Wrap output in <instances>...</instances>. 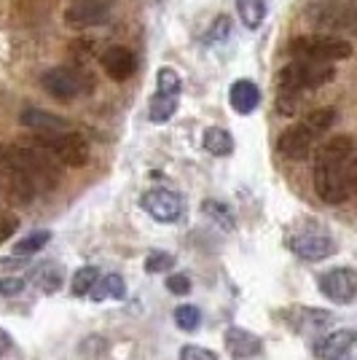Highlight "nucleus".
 <instances>
[{
	"label": "nucleus",
	"instance_id": "20e7f679",
	"mask_svg": "<svg viewBox=\"0 0 357 360\" xmlns=\"http://www.w3.org/2000/svg\"><path fill=\"white\" fill-rule=\"evenodd\" d=\"M333 75H336V70L327 62L293 60L277 73V84H280L283 94H298V91L304 89L325 86L327 81H333Z\"/></svg>",
	"mask_w": 357,
	"mask_h": 360
},
{
	"label": "nucleus",
	"instance_id": "4be33fe9",
	"mask_svg": "<svg viewBox=\"0 0 357 360\" xmlns=\"http://www.w3.org/2000/svg\"><path fill=\"white\" fill-rule=\"evenodd\" d=\"M202 146L212 156H228L234 150V137L228 135L223 127H209V129H205Z\"/></svg>",
	"mask_w": 357,
	"mask_h": 360
},
{
	"label": "nucleus",
	"instance_id": "bb28decb",
	"mask_svg": "<svg viewBox=\"0 0 357 360\" xmlns=\"http://www.w3.org/2000/svg\"><path fill=\"white\" fill-rule=\"evenodd\" d=\"M175 326L180 330H196L202 326V309L199 307H191V304H183L175 309Z\"/></svg>",
	"mask_w": 357,
	"mask_h": 360
},
{
	"label": "nucleus",
	"instance_id": "f03ea898",
	"mask_svg": "<svg viewBox=\"0 0 357 360\" xmlns=\"http://www.w3.org/2000/svg\"><path fill=\"white\" fill-rule=\"evenodd\" d=\"M0 162L11 165L16 172H22L25 180L35 188V194L48 191L57 186V167L51 162V153L48 150L27 148V146H3L0 148Z\"/></svg>",
	"mask_w": 357,
	"mask_h": 360
},
{
	"label": "nucleus",
	"instance_id": "aec40b11",
	"mask_svg": "<svg viewBox=\"0 0 357 360\" xmlns=\"http://www.w3.org/2000/svg\"><path fill=\"white\" fill-rule=\"evenodd\" d=\"M237 14L245 22L247 30H255L264 25V19L268 14V3L266 0H237Z\"/></svg>",
	"mask_w": 357,
	"mask_h": 360
},
{
	"label": "nucleus",
	"instance_id": "ddd939ff",
	"mask_svg": "<svg viewBox=\"0 0 357 360\" xmlns=\"http://www.w3.org/2000/svg\"><path fill=\"white\" fill-rule=\"evenodd\" d=\"M357 342V330L355 328H339L330 330L327 336H323L317 345H314V355L320 360H344L349 355V349Z\"/></svg>",
	"mask_w": 357,
	"mask_h": 360
},
{
	"label": "nucleus",
	"instance_id": "9b49d317",
	"mask_svg": "<svg viewBox=\"0 0 357 360\" xmlns=\"http://www.w3.org/2000/svg\"><path fill=\"white\" fill-rule=\"evenodd\" d=\"M290 250L304 261H325L336 253V242L323 231H301L290 240Z\"/></svg>",
	"mask_w": 357,
	"mask_h": 360
},
{
	"label": "nucleus",
	"instance_id": "1a4fd4ad",
	"mask_svg": "<svg viewBox=\"0 0 357 360\" xmlns=\"http://www.w3.org/2000/svg\"><path fill=\"white\" fill-rule=\"evenodd\" d=\"M320 290L323 296L333 304H349L357 299V269L342 266V269H330L320 277Z\"/></svg>",
	"mask_w": 357,
	"mask_h": 360
},
{
	"label": "nucleus",
	"instance_id": "39448f33",
	"mask_svg": "<svg viewBox=\"0 0 357 360\" xmlns=\"http://www.w3.org/2000/svg\"><path fill=\"white\" fill-rule=\"evenodd\" d=\"M44 148L67 167H84L89 162V143L78 132H60V135H44Z\"/></svg>",
	"mask_w": 357,
	"mask_h": 360
},
{
	"label": "nucleus",
	"instance_id": "0eeeda50",
	"mask_svg": "<svg viewBox=\"0 0 357 360\" xmlns=\"http://www.w3.org/2000/svg\"><path fill=\"white\" fill-rule=\"evenodd\" d=\"M323 132H317L309 121H298L293 124L290 129H285L280 140H277V150L283 153L285 159H290V162H304L309 153H312L314 143L320 140Z\"/></svg>",
	"mask_w": 357,
	"mask_h": 360
},
{
	"label": "nucleus",
	"instance_id": "7ed1b4c3",
	"mask_svg": "<svg viewBox=\"0 0 357 360\" xmlns=\"http://www.w3.org/2000/svg\"><path fill=\"white\" fill-rule=\"evenodd\" d=\"M287 51L296 60L312 62H339L352 57V44L330 32H314V35H298L287 44Z\"/></svg>",
	"mask_w": 357,
	"mask_h": 360
},
{
	"label": "nucleus",
	"instance_id": "dca6fc26",
	"mask_svg": "<svg viewBox=\"0 0 357 360\" xmlns=\"http://www.w3.org/2000/svg\"><path fill=\"white\" fill-rule=\"evenodd\" d=\"M19 121L27 127V129H35V132H41V135H60V132H67L70 129V124L60 116H54V113H46L41 108H27Z\"/></svg>",
	"mask_w": 357,
	"mask_h": 360
},
{
	"label": "nucleus",
	"instance_id": "a211bd4d",
	"mask_svg": "<svg viewBox=\"0 0 357 360\" xmlns=\"http://www.w3.org/2000/svg\"><path fill=\"white\" fill-rule=\"evenodd\" d=\"M27 280H30L32 285L41 288L44 293H57L62 283H65V269H62L60 264H54V261H44V264L32 266Z\"/></svg>",
	"mask_w": 357,
	"mask_h": 360
},
{
	"label": "nucleus",
	"instance_id": "f3484780",
	"mask_svg": "<svg viewBox=\"0 0 357 360\" xmlns=\"http://www.w3.org/2000/svg\"><path fill=\"white\" fill-rule=\"evenodd\" d=\"M228 103H231V108H234L237 113H242V116L253 113L255 108L261 105V89H258V84L247 81V78L234 81L231 89H228Z\"/></svg>",
	"mask_w": 357,
	"mask_h": 360
},
{
	"label": "nucleus",
	"instance_id": "5701e85b",
	"mask_svg": "<svg viewBox=\"0 0 357 360\" xmlns=\"http://www.w3.org/2000/svg\"><path fill=\"white\" fill-rule=\"evenodd\" d=\"M48 240H51V231H48V229L32 231V234H27V237H22V240L16 242V245H14V255H19V258H30V255L41 253Z\"/></svg>",
	"mask_w": 357,
	"mask_h": 360
},
{
	"label": "nucleus",
	"instance_id": "f8f14e48",
	"mask_svg": "<svg viewBox=\"0 0 357 360\" xmlns=\"http://www.w3.org/2000/svg\"><path fill=\"white\" fill-rule=\"evenodd\" d=\"M309 19L317 27L333 32H355L357 35V11L349 8H336V6H312L309 8Z\"/></svg>",
	"mask_w": 357,
	"mask_h": 360
},
{
	"label": "nucleus",
	"instance_id": "c756f323",
	"mask_svg": "<svg viewBox=\"0 0 357 360\" xmlns=\"http://www.w3.org/2000/svg\"><path fill=\"white\" fill-rule=\"evenodd\" d=\"M27 285V280L22 277H0V299H14Z\"/></svg>",
	"mask_w": 357,
	"mask_h": 360
},
{
	"label": "nucleus",
	"instance_id": "c85d7f7f",
	"mask_svg": "<svg viewBox=\"0 0 357 360\" xmlns=\"http://www.w3.org/2000/svg\"><path fill=\"white\" fill-rule=\"evenodd\" d=\"M172 264H175V255L153 250V253H148V258H145V271H148V274H159V271L169 269Z\"/></svg>",
	"mask_w": 357,
	"mask_h": 360
},
{
	"label": "nucleus",
	"instance_id": "f704fd0d",
	"mask_svg": "<svg viewBox=\"0 0 357 360\" xmlns=\"http://www.w3.org/2000/svg\"><path fill=\"white\" fill-rule=\"evenodd\" d=\"M349 188H352V194L357 191V159L349 162Z\"/></svg>",
	"mask_w": 357,
	"mask_h": 360
},
{
	"label": "nucleus",
	"instance_id": "412c9836",
	"mask_svg": "<svg viewBox=\"0 0 357 360\" xmlns=\"http://www.w3.org/2000/svg\"><path fill=\"white\" fill-rule=\"evenodd\" d=\"M91 301H108V299H116L121 301L126 296V285H124V280H121L119 274H105L97 280V285L91 288Z\"/></svg>",
	"mask_w": 357,
	"mask_h": 360
},
{
	"label": "nucleus",
	"instance_id": "9d476101",
	"mask_svg": "<svg viewBox=\"0 0 357 360\" xmlns=\"http://www.w3.org/2000/svg\"><path fill=\"white\" fill-rule=\"evenodd\" d=\"M110 8H113V0H75L65 11V22L78 30L97 27V25H105V19L110 16Z\"/></svg>",
	"mask_w": 357,
	"mask_h": 360
},
{
	"label": "nucleus",
	"instance_id": "473e14b6",
	"mask_svg": "<svg viewBox=\"0 0 357 360\" xmlns=\"http://www.w3.org/2000/svg\"><path fill=\"white\" fill-rule=\"evenodd\" d=\"M228 16H218L215 19V25H212V30H209V35H207V41H221V38H226L228 35Z\"/></svg>",
	"mask_w": 357,
	"mask_h": 360
},
{
	"label": "nucleus",
	"instance_id": "2eb2a0df",
	"mask_svg": "<svg viewBox=\"0 0 357 360\" xmlns=\"http://www.w3.org/2000/svg\"><path fill=\"white\" fill-rule=\"evenodd\" d=\"M103 62V70L113 81H126V78H132L134 70H137V57H134L129 49H124V46H110V49H105V54L100 57Z\"/></svg>",
	"mask_w": 357,
	"mask_h": 360
},
{
	"label": "nucleus",
	"instance_id": "72a5a7b5",
	"mask_svg": "<svg viewBox=\"0 0 357 360\" xmlns=\"http://www.w3.org/2000/svg\"><path fill=\"white\" fill-rule=\"evenodd\" d=\"M11 347H14V339L8 336V330L0 328V358H3V355H6V352H8Z\"/></svg>",
	"mask_w": 357,
	"mask_h": 360
},
{
	"label": "nucleus",
	"instance_id": "7c9ffc66",
	"mask_svg": "<svg viewBox=\"0 0 357 360\" xmlns=\"http://www.w3.org/2000/svg\"><path fill=\"white\" fill-rule=\"evenodd\" d=\"M178 360H218L215 352H209L207 347H199V345H186L180 349V358Z\"/></svg>",
	"mask_w": 357,
	"mask_h": 360
},
{
	"label": "nucleus",
	"instance_id": "393cba45",
	"mask_svg": "<svg viewBox=\"0 0 357 360\" xmlns=\"http://www.w3.org/2000/svg\"><path fill=\"white\" fill-rule=\"evenodd\" d=\"M202 210H205V215H209L212 221H218V224L223 226L226 231H228V229H234V212H231V207H228L226 202L207 199V202L202 205Z\"/></svg>",
	"mask_w": 357,
	"mask_h": 360
},
{
	"label": "nucleus",
	"instance_id": "423d86ee",
	"mask_svg": "<svg viewBox=\"0 0 357 360\" xmlns=\"http://www.w3.org/2000/svg\"><path fill=\"white\" fill-rule=\"evenodd\" d=\"M41 86H44L54 100L60 103H70L75 97H81L86 91V78L73 70V68H48L44 75H41Z\"/></svg>",
	"mask_w": 357,
	"mask_h": 360
},
{
	"label": "nucleus",
	"instance_id": "b1692460",
	"mask_svg": "<svg viewBox=\"0 0 357 360\" xmlns=\"http://www.w3.org/2000/svg\"><path fill=\"white\" fill-rule=\"evenodd\" d=\"M333 320L330 312H323V309H312V307H301L296 312V328L301 330H317L327 326Z\"/></svg>",
	"mask_w": 357,
	"mask_h": 360
},
{
	"label": "nucleus",
	"instance_id": "6e6552de",
	"mask_svg": "<svg viewBox=\"0 0 357 360\" xmlns=\"http://www.w3.org/2000/svg\"><path fill=\"white\" fill-rule=\"evenodd\" d=\"M143 210L159 224H175L186 210V205H183V196L178 191L150 188L148 194H143Z\"/></svg>",
	"mask_w": 357,
	"mask_h": 360
},
{
	"label": "nucleus",
	"instance_id": "2f4dec72",
	"mask_svg": "<svg viewBox=\"0 0 357 360\" xmlns=\"http://www.w3.org/2000/svg\"><path fill=\"white\" fill-rule=\"evenodd\" d=\"M167 288L172 296H186V293H191V280H188V274H172L167 280Z\"/></svg>",
	"mask_w": 357,
	"mask_h": 360
},
{
	"label": "nucleus",
	"instance_id": "cd10ccee",
	"mask_svg": "<svg viewBox=\"0 0 357 360\" xmlns=\"http://www.w3.org/2000/svg\"><path fill=\"white\" fill-rule=\"evenodd\" d=\"M180 86H183V81H180L178 70L162 68L156 73V91H162V94H178L180 97Z\"/></svg>",
	"mask_w": 357,
	"mask_h": 360
},
{
	"label": "nucleus",
	"instance_id": "a878e982",
	"mask_svg": "<svg viewBox=\"0 0 357 360\" xmlns=\"http://www.w3.org/2000/svg\"><path fill=\"white\" fill-rule=\"evenodd\" d=\"M97 280H100L97 266H84V269H78L73 277V293L75 296H89L91 288L97 285Z\"/></svg>",
	"mask_w": 357,
	"mask_h": 360
},
{
	"label": "nucleus",
	"instance_id": "f257e3e1",
	"mask_svg": "<svg viewBox=\"0 0 357 360\" xmlns=\"http://www.w3.org/2000/svg\"><path fill=\"white\" fill-rule=\"evenodd\" d=\"M355 153V140L336 135L320 146L314 159V191L325 205H342L349 199V162Z\"/></svg>",
	"mask_w": 357,
	"mask_h": 360
},
{
	"label": "nucleus",
	"instance_id": "4468645a",
	"mask_svg": "<svg viewBox=\"0 0 357 360\" xmlns=\"http://www.w3.org/2000/svg\"><path fill=\"white\" fill-rule=\"evenodd\" d=\"M223 345H226V352L231 355L234 360H253L258 352H261V339L250 333V330L239 328V326H231V328H226L223 333Z\"/></svg>",
	"mask_w": 357,
	"mask_h": 360
},
{
	"label": "nucleus",
	"instance_id": "6ab92c4d",
	"mask_svg": "<svg viewBox=\"0 0 357 360\" xmlns=\"http://www.w3.org/2000/svg\"><path fill=\"white\" fill-rule=\"evenodd\" d=\"M175 113H178V94H162V91H156L150 97L148 119L153 124H167Z\"/></svg>",
	"mask_w": 357,
	"mask_h": 360
}]
</instances>
